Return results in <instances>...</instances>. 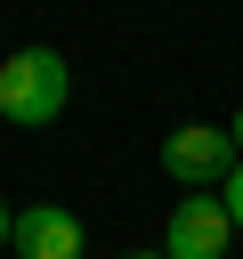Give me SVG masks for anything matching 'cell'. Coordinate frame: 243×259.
Wrapping results in <instances>:
<instances>
[{"label":"cell","instance_id":"3957f363","mask_svg":"<svg viewBox=\"0 0 243 259\" xmlns=\"http://www.w3.org/2000/svg\"><path fill=\"white\" fill-rule=\"evenodd\" d=\"M227 243H235L227 202H219V194H178V210H170V227H162V251H170V259H227Z\"/></svg>","mask_w":243,"mask_h":259},{"label":"cell","instance_id":"52a82bcc","mask_svg":"<svg viewBox=\"0 0 243 259\" xmlns=\"http://www.w3.org/2000/svg\"><path fill=\"white\" fill-rule=\"evenodd\" d=\"M227 130H235V154H243V113H235V121H227Z\"/></svg>","mask_w":243,"mask_h":259},{"label":"cell","instance_id":"277c9868","mask_svg":"<svg viewBox=\"0 0 243 259\" xmlns=\"http://www.w3.org/2000/svg\"><path fill=\"white\" fill-rule=\"evenodd\" d=\"M81 219L65 210V202H32V210H16V259H81Z\"/></svg>","mask_w":243,"mask_h":259},{"label":"cell","instance_id":"8992f818","mask_svg":"<svg viewBox=\"0 0 243 259\" xmlns=\"http://www.w3.org/2000/svg\"><path fill=\"white\" fill-rule=\"evenodd\" d=\"M0 243H16V210L8 202H0Z\"/></svg>","mask_w":243,"mask_h":259},{"label":"cell","instance_id":"5b68a950","mask_svg":"<svg viewBox=\"0 0 243 259\" xmlns=\"http://www.w3.org/2000/svg\"><path fill=\"white\" fill-rule=\"evenodd\" d=\"M219 202H227V219H235V235H243V162L227 170V186H219Z\"/></svg>","mask_w":243,"mask_h":259},{"label":"cell","instance_id":"ba28073f","mask_svg":"<svg viewBox=\"0 0 243 259\" xmlns=\"http://www.w3.org/2000/svg\"><path fill=\"white\" fill-rule=\"evenodd\" d=\"M130 259H170V251H130Z\"/></svg>","mask_w":243,"mask_h":259},{"label":"cell","instance_id":"7a4b0ae2","mask_svg":"<svg viewBox=\"0 0 243 259\" xmlns=\"http://www.w3.org/2000/svg\"><path fill=\"white\" fill-rule=\"evenodd\" d=\"M235 162H243V154H235V130H219V121H178V130L162 138V170H170L186 194H219Z\"/></svg>","mask_w":243,"mask_h":259},{"label":"cell","instance_id":"6da1fadb","mask_svg":"<svg viewBox=\"0 0 243 259\" xmlns=\"http://www.w3.org/2000/svg\"><path fill=\"white\" fill-rule=\"evenodd\" d=\"M65 97H73V73H65L57 49H16V57L0 65V121L49 130V121L65 113Z\"/></svg>","mask_w":243,"mask_h":259}]
</instances>
